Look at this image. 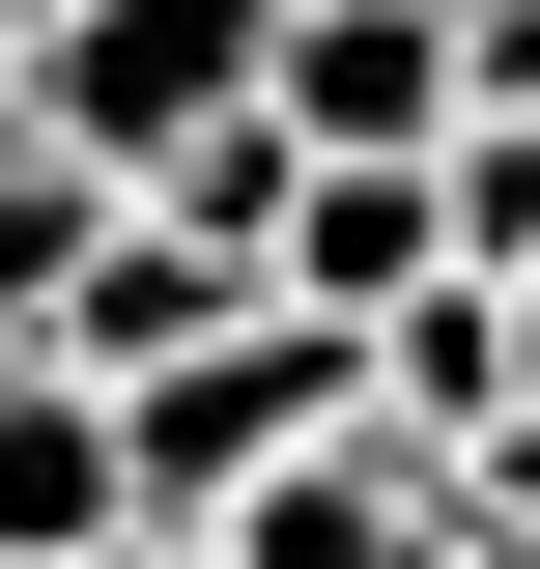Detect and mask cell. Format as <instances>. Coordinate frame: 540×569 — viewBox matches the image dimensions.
<instances>
[{"mask_svg": "<svg viewBox=\"0 0 540 569\" xmlns=\"http://www.w3.org/2000/svg\"><path fill=\"white\" fill-rule=\"evenodd\" d=\"M257 114V0H29V58H0V142L142 200V171H200Z\"/></svg>", "mask_w": 540, "mask_h": 569, "instance_id": "cell-1", "label": "cell"}, {"mask_svg": "<svg viewBox=\"0 0 540 569\" xmlns=\"http://www.w3.org/2000/svg\"><path fill=\"white\" fill-rule=\"evenodd\" d=\"M0 58H29V0H0Z\"/></svg>", "mask_w": 540, "mask_h": 569, "instance_id": "cell-5", "label": "cell"}, {"mask_svg": "<svg viewBox=\"0 0 540 569\" xmlns=\"http://www.w3.org/2000/svg\"><path fill=\"white\" fill-rule=\"evenodd\" d=\"M257 142L284 171H427L456 142V29L427 0H257Z\"/></svg>", "mask_w": 540, "mask_h": 569, "instance_id": "cell-2", "label": "cell"}, {"mask_svg": "<svg viewBox=\"0 0 540 569\" xmlns=\"http://www.w3.org/2000/svg\"><path fill=\"white\" fill-rule=\"evenodd\" d=\"M456 29V114H540V0H427Z\"/></svg>", "mask_w": 540, "mask_h": 569, "instance_id": "cell-4", "label": "cell"}, {"mask_svg": "<svg viewBox=\"0 0 540 569\" xmlns=\"http://www.w3.org/2000/svg\"><path fill=\"white\" fill-rule=\"evenodd\" d=\"M0 569H114V399L0 342Z\"/></svg>", "mask_w": 540, "mask_h": 569, "instance_id": "cell-3", "label": "cell"}]
</instances>
